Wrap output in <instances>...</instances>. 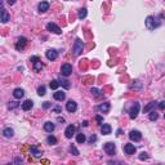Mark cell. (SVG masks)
<instances>
[{
  "label": "cell",
  "instance_id": "ee69618b",
  "mask_svg": "<svg viewBox=\"0 0 165 165\" xmlns=\"http://www.w3.org/2000/svg\"><path fill=\"white\" fill-rule=\"evenodd\" d=\"M54 111H56V112H61V108L57 107V108H54Z\"/></svg>",
  "mask_w": 165,
  "mask_h": 165
},
{
  "label": "cell",
  "instance_id": "5b68a950",
  "mask_svg": "<svg viewBox=\"0 0 165 165\" xmlns=\"http://www.w3.org/2000/svg\"><path fill=\"white\" fill-rule=\"evenodd\" d=\"M72 74V66L70 63H64V64H62V67H61V75L62 76H70V75Z\"/></svg>",
  "mask_w": 165,
  "mask_h": 165
},
{
  "label": "cell",
  "instance_id": "6da1fadb",
  "mask_svg": "<svg viewBox=\"0 0 165 165\" xmlns=\"http://www.w3.org/2000/svg\"><path fill=\"white\" fill-rule=\"evenodd\" d=\"M82 49H84V43L81 41V39L77 38L74 43V46H72V52H74L75 56H79V54H81Z\"/></svg>",
  "mask_w": 165,
  "mask_h": 165
},
{
  "label": "cell",
  "instance_id": "7c38bea8",
  "mask_svg": "<svg viewBox=\"0 0 165 165\" xmlns=\"http://www.w3.org/2000/svg\"><path fill=\"white\" fill-rule=\"evenodd\" d=\"M66 110L68 111V112H75V111L77 110V103L75 102V101H68V102L66 103Z\"/></svg>",
  "mask_w": 165,
  "mask_h": 165
},
{
  "label": "cell",
  "instance_id": "e0dca14e",
  "mask_svg": "<svg viewBox=\"0 0 165 165\" xmlns=\"http://www.w3.org/2000/svg\"><path fill=\"white\" fill-rule=\"evenodd\" d=\"M110 107H111L110 102H105V103H101V105L98 106V110L102 111L103 113H107L108 111H110Z\"/></svg>",
  "mask_w": 165,
  "mask_h": 165
},
{
  "label": "cell",
  "instance_id": "d6a6232c",
  "mask_svg": "<svg viewBox=\"0 0 165 165\" xmlns=\"http://www.w3.org/2000/svg\"><path fill=\"white\" fill-rule=\"evenodd\" d=\"M18 107V103L17 102H9L8 103V108H10V110H13V108Z\"/></svg>",
  "mask_w": 165,
  "mask_h": 165
},
{
  "label": "cell",
  "instance_id": "277c9868",
  "mask_svg": "<svg viewBox=\"0 0 165 165\" xmlns=\"http://www.w3.org/2000/svg\"><path fill=\"white\" fill-rule=\"evenodd\" d=\"M139 113V103L138 102H134L131 105L130 110H129V117L130 119H135Z\"/></svg>",
  "mask_w": 165,
  "mask_h": 165
},
{
  "label": "cell",
  "instance_id": "ffe728a7",
  "mask_svg": "<svg viewBox=\"0 0 165 165\" xmlns=\"http://www.w3.org/2000/svg\"><path fill=\"white\" fill-rule=\"evenodd\" d=\"M111 130H112V129H111V125H110V124H103V125L101 126V133L105 134V135L110 134Z\"/></svg>",
  "mask_w": 165,
  "mask_h": 165
},
{
  "label": "cell",
  "instance_id": "cb8c5ba5",
  "mask_svg": "<svg viewBox=\"0 0 165 165\" xmlns=\"http://www.w3.org/2000/svg\"><path fill=\"white\" fill-rule=\"evenodd\" d=\"M88 14V10L85 9V8H81V9H79V13H77V18H79L80 21H82L85 17H87Z\"/></svg>",
  "mask_w": 165,
  "mask_h": 165
},
{
  "label": "cell",
  "instance_id": "2e32d148",
  "mask_svg": "<svg viewBox=\"0 0 165 165\" xmlns=\"http://www.w3.org/2000/svg\"><path fill=\"white\" fill-rule=\"evenodd\" d=\"M31 154H32L35 157H40L41 154H43V151H41V150L39 148L38 144H34V146L31 147Z\"/></svg>",
  "mask_w": 165,
  "mask_h": 165
},
{
  "label": "cell",
  "instance_id": "7402d4cb",
  "mask_svg": "<svg viewBox=\"0 0 165 165\" xmlns=\"http://www.w3.org/2000/svg\"><path fill=\"white\" fill-rule=\"evenodd\" d=\"M53 97L56 101H63L64 98H66V94H64L62 90H57V92L53 94Z\"/></svg>",
  "mask_w": 165,
  "mask_h": 165
},
{
  "label": "cell",
  "instance_id": "74e56055",
  "mask_svg": "<svg viewBox=\"0 0 165 165\" xmlns=\"http://www.w3.org/2000/svg\"><path fill=\"white\" fill-rule=\"evenodd\" d=\"M50 106H52L50 102H44V103H43V107H44V108H49Z\"/></svg>",
  "mask_w": 165,
  "mask_h": 165
},
{
  "label": "cell",
  "instance_id": "5bb4252c",
  "mask_svg": "<svg viewBox=\"0 0 165 165\" xmlns=\"http://www.w3.org/2000/svg\"><path fill=\"white\" fill-rule=\"evenodd\" d=\"M38 9H39V12H40V13H45L46 10L49 9V3H48V1H41V3H39Z\"/></svg>",
  "mask_w": 165,
  "mask_h": 165
},
{
  "label": "cell",
  "instance_id": "b9f144b4",
  "mask_svg": "<svg viewBox=\"0 0 165 165\" xmlns=\"http://www.w3.org/2000/svg\"><path fill=\"white\" fill-rule=\"evenodd\" d=\"M81 125H82V126H88V121H82Z\"/></svg>",
  "mask_w": 165,
  "mask_h": 165
},
{
  "label": "cell",
  "instance_id": "d6986e66",
  "mask_svg": "<svg viewBox=\"0 0 165 165\" xmlns=\"http://www.w3.org/2000/svg\"><path fill=\"white\" fill-rule=\"evenodd\" d=\"M32 106H34V102L31 99H26L25 102L22 103V110L23 111H28V110H31L32 108Z\"/></svg>",
  "mask_w": 165,
  "mask_h": 165
},
{
  "label": "cell",
  "instance_id": "f546056e",
  "mask_svg": "<svg viewBox=\"0 0 165 165\" xmlns=\"http://www.w3.org/2000/svg\"><path fill=\"white\" fill-rule=\"evenodd\" d=\"M59 84H61L62 87L64 88V89H70V88H71V85H70V81H68V80H61V81H59Z\"/></svg>",
  "mask_w": 165,
  "mask_h": 165
},
{
  "label": "cell",
  "instance_id": "1f68e13d",
  "mask_svg": "<svg viewBox=\"0 0 165 165\" xmlns=\"http://www.w3.org/2000/svg\"><path fill=\"white\" fill-rule=\"evenodd\" d=\"M70 152H71V154H74L75 156H77V155H79V151H77V148L75 146H71L70 147Z\"/></svg>",
  "mask_w": 165,
  "mask_h": 165
},
{
  "label": "cell",
  "instance_id": "ac0fdd59",
  "mask_svg": "<svg viewBox=\"0 0 165 165\" xmlns=\"http://www.w3.org/2000/svg\"><path fill=\"white\" fill-rule=\"evenodd\" d=\"M74 133H75V126L74 125H68L66 128V130H64V135H66V138H72Z\"/></svg>",
  "mask_w": 165,
  "mask_h": 165
},
{
  "label": "cell",
  "instance_id": "484cf974",
  "mask_svg": "<svg viewBox=\"0 0 165 165\" xmlns=\"http://www.w3.org/2000/svg\"><path fill=\"white\" fill-rule=\"evenodd\" d=\"M85 139H87V138H85V135L82 133H77L76 134V142H77V143H84Z\"/></svg>",
  "mask_w": 165,
  "mask_h": 165
},
{
  "label": "cell",
  "instance_id": "83f0119b",
  "mask_svg": "<svg viewBox=\"0 0 165 165\" xmlns=\"http://www.w3.org/2000/svg\"><path fill=\"white\" fill-rule=\"evenodd\" d=\"M46 142H48V144H50V146H54V144H57V138L53 135H49L48 138H46Z\"/></svg>",
  "mask_w": 165,
  "mask_h": 165
},
{
  "label": "cell",
  "instance_id": "9a60e30c",
  "mask_svg": "<svg viewBox=\"0 0 165 165\" xmlns=\"http://www.w3.org/2000/svg\"><path fill=\"white\" fill-rule=\"evenodd\" d=\"M23 95H25V92H23V89H21V88H15V89L13 90V97H14L15 99H21Z\"/></svg>",
  "mask_w": 165,
  "mask_h": 165
},
{
  "label": "cell",
  "instance_id": "9c48e42d",
  "mask_svg": "<svg viewBox=\"0 0 165 165\" xmlns=\"http://www.w3.org/2000/svg\"><path fill=\"white\" fill-rule=\"evenodd\" d=\"M46 58L49 59V61H56L57 57H58V52L56 50V49H48L45 53Z\"/></svg>",
  "mask_w": 165,
  "mask_h": 165
},
{
  "label": "cell",
  "instance_id": "d4e9b609",
  "mask_svg": "<svg viewBox=\"0 0 165 165\" xmlns=\"http://www.w3.org/2000/svg\"><path fill=\"white\" fill-rule=\"evenodd\" d=\"M156 105H157V102H150V103H148V105H147V106H144V108H143V112H144V113L150 112V111H151L152 108H154V107H155V106H156Z\"/></svg>",
  "mask_w": 165,
  "mask_h": 165
},
{
  "label": "cell",
  "instance_id": "e575fe53",
  "mask_svg": "<svg viewBox=\"0 0 165 165\" xmlns=\"http://www.w3.org/2000/svg\"><path fill=\"white\" fill-rule=\"evenodd\" d=\"M157 107L160 110H165V101H161V102H157Z\"/></svg>",
  "mask_w": 165,
  "mask_h": 165
},
{
  "label": "cell",
  "instance_id": "44dd1931",
  "mask_svg": "<svg viewBox=\"0 0 165 165\" xmlns=\"http://www.w3.org/2000/svg\"><path fill=\"white\" fill-rule=\"evenodd\" d=\"M54 128H56V125H54L52 121H46V123L44 124V130L48 131V133H52V131L54 130Z\"/></svg>",
  "mask_w": 165,
  "mask_h": 165
},
{
  "label": "cell",
  "instance_id": "ab89813d",
  "mask_svg": "<svg viewBox=\"0 0 165 165\" xmlns=\"http://www.w3.org/2000/svg\"><path fill=\"white\" fill-rule=\"evenodd\" d=\"M95 119H97V121H98V123H99V124H102L103 119H102V117H101V116H97V117H95Z\"/></svg>",
  "mask_w": 165,
  "mask_h": 165
},
{
  "label": "cell",
  "instance_id": "52a82bcc",
  "mask_svg": "<svg viewBox=\"0 0 165 165\" xmlns=\"http://www.w3.org/2000/svg\"><path fill=\"white\" fill-rule=\"evenodd\" d=\"M129 139L133 142H139L142 139V134L139 130H131L130 133H129Z\"/></svg>",
  "mask_w": 165,
  "mask_h": 165
},
{
  "label": "cell",
  "instance_id": "7bdbcfd3",
  "mask_svg": "<svg viewBox=\"0 0 165 165\" xmlns=\"http://www.w3.org/2000/svg\"><path fill=\"white\" fill-rule=\"evenodd\" d=\"M14 162H22V159H15Z\"/></svg>",
  "mask_w": 165,
  "mask_h": 165
},
{
  "label": "cell",
  "instance_id": "4fadbf2b",
  "mask_svg": "<svg viewBox=\"0 0 165 165\" xmlns=\"http://www.w3.org/2000/svg\"><path fill=\"white\" fill-rule=\"evenodd\" d=\"M124 152H125L126 155H133L134 152H135V147H134V144L126 143L125 146H124Z\"/></svg>",
  "mask_w": 165,
  "mask_h": 165
},
{
  "label": "cell",
  "instance_id": "7a4b0ae2",
  "mask_svg": "<svg viewBox=\"0 0 165 165\" xmlns=\"http://www.w3.org/2000/svg\"><path fill=\"white\" fill-rule=\"evenodd\" d=\"M103 150H105V152L108 155V156H113L116 152V146L113 142H107V143L103 146Z\"/></svg>",
  "mask_w": 165,
  "mask_h": 165
},
{
  "label": "cell",
  "instance_id": "3957f363",
  "mask_svg": "<svg viewBox=\"0 0 165 165\" xmlns=\"http://www.w3.org/2000/svg\"><path fill=\"white\" fill-rule=\"evenodd\" d=\"M31 62H32V64H34V70H35L36 72H40V71H41V68L44 67V64L41 63L40 58H39V57H36V56L31 57Z\"/></svg>",
  "mask_w": 165,
  "mask_h": 165
},
{
  "label": "cell",
  "instance_id": "4316f807",
  "mask_svg": "<svg viewBox=\"0 0 165 165\" xmlns=\"http://www.w3.org/2000/svg\"><path fill=\"white\" fill-rule=\"evenodd\" d=\"M59 85H61V84H59L58 80H52V81L49 82V87H50V89H53V90H56Z\"/></svg>",
  "mask_w": 165,
  "mask_h": 165
},
{
  "label": "cell",
  "instance_id": "f35d334b",
  "mask_svg": "<svg viewBox=\"0 0 165 165\" xmlns=\"http://www.w3.org/2000/svg\"><path fill=\"white\" fill-rule=\"evenodd\" d=\"M7 3L9 5H13V4H15V0H7Z\"/></svg>",
  "mask_w": 165,
  "mask_h": 165
},
{
  "label": "cell",
  "instance_id": "8992f818",
  "mask_svg": "<svg viewBox=\"0 0 165 165\" xmlns=\"http://www.w3.org/2000/svg\"><path fill=\"white\" fill-rule=\"evenodd\" d=\"M46 30L50 31V32H53V34H56V35H61L62 34V30L53 22H49L48 25H46Z\"/></svg>",
  "mask_w": 165,
  "mask_h": 165
},
{
  "label": "cell",
  "instance_id": "8d00e7d4",
  "mask_svg": "<svg viewBox=\"0 0 165 165\" xmlns=\"http://www.w3.org/2000/svg\"><path fill=\"white\" fill-rule=\"evenodd\" d=\"M147 157H148V155H147L146 152H142V154L139 155V160H146Z\"/></svg>",
  "mask_w": 165,
  "mask_h": 165
},
{
  "label": "cell",
  "instance_id": "f1b7e54d",
  "mask_svg": "<svg viewBox=\"0 0 165 165\" xmlns=\"http://www.w3.org/2000/svg\"><path fill=\"white\" fill-rule=\"evenodd\" d=\"M157 117H159V115H157V112H155V111H151V112H150L148 119H150V120H151V121L157 120Z\"/></svg>",
  "mask_w": 165,
  "mask_h": 165
},
{
  "label": "cell",
  "instance_id": "d590c367",
  "mask_svg": "<svg viewBox=\"0 0 165 165\" xmlns=\"http://www.w3.org/2000/svg\"><path fill=\"white\" fill-rule=\"evenodd\" d=\"M97 141V135L95 134H92V135L89 137V143H93V142Z\"/></svg>",
  "mask_w": 165,
  "mask_h": 165
},
{
  "label": "cell",
  "instance_id": "836d02e7",
  "mask_svg": "<svg viewBox=\"0 0 165 165\" xmlns=\"http://www.w3.org/2000/svg\"><path fill=\"white\" fill-rule=\"evenodd\" d=\"M90 93H92L93 95H95V97H98V95H99V90H98L97 88H92V89H90Z\"/></svg>",
  "mask_w": 165,
  "mask_h": 165
},
{
  "label": "cell",
  "instance_id": "ba28073f",
  "mask_svg": "<svg viewBox=\"0 0 165 165\" xmlns=\"http://www.w3.org/2000/svg\"><path fill=\"white\" fill-rule=\"evenodd\" d=\"M26 44H27V39L21 36V38H18L17 43H15V49H17V50H22L26 46Z\"/></svg>",
  "mask_w": 165,
  "mask_h": 165
},
{
  "label": "cell",
  "instance_id": "f6af8a7d",
  "mask_svg": "<svg viewBox=\"0 0 165 165\" xmlns=\"http://www.w3.org/2000/svg\"><path fill=\"white\" fill-rule=\"evenodd\" d=\"M164 117H165V113H164Z\"/></svg>",
  "mask_w": 165,
  "mask_h": 165
},
{
  "label": "cell",
  "instance_id": "603a6c76",
  "mask_svg": "<svg viewBox=\"0 0 165 165\" xmlns=\"http://www.w3.org/2000/svg\"><path fill=\"white\" fill-rule=\"evenodd\" d=\"M3 134H4L5 138H12L13 134H14V130H13L12 128H5L4 130H3Z\"/></svg>",
  "mask_w": 165,
  "mask_h": 165
},
{
  "label": "cell",
  "instance_id": "30bf717a",
  "mask_svg": "<svg viewBox=\"0 0 165 165\" xmlns=\"http://www.w3.org/2000/svg\"><path fill=\"white\" fill-rule=\"evenodd\" d=\"M156 26H157V25L155 23V17H152V15H148V17L146 18V27L148 28V30H154Z\"/></svg>",
  "mask_w": 165,
  "mask_h": 165
},
{
  "label": "cell",
  "instance_id": "8fae6325",
  "mask_svg": "<svg viewBox=\"0 0 165 165\" xmlns=\"http://www.w3.org/2000/svg\"><path fill=\"white\" fill-rule=\"evenodd\" d=\"M9 13H8V10L5 9L4 7H1V12H0V21H1L3 23H7L8 21H9Z\"/></svg>",
  "mask_w": 165,
  "mask_h": 165
},
{
  "label": "cell",
  "instance_id": "4dcf8cb0",
  "mask_svg": "<svg viewBox=\"0 0 165 165\" xmlns=\"http://www.w3.org/2000/svg\"><path fill=\"white\" fill-rule=\"evenodd\" d=\"M45 90H46V89H45V87H44V85H41V87H39V88H38V94L41 97V95L45 94Z\"/></svg>",
  "mask_w": 165,
  "mask_h": 165
},
{
  "label": "cell",
  "instance_id": "60d3db41",
  "mask_svg": "<svg viewBox=\"0 0 165 165\" xmlns=\"http://www.w3.org/2000/svg\"><path fill=\"white\" fill-rule=\"evenodd\" d=\"M57 120H58L59 123H64V119H63V117H58V119H57Z\"/></svg>",
  "mask_w": 165,
  "mask_h": 165
}]
</instances>
